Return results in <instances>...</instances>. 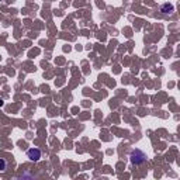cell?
Returning <instances> with one entry per match:
<instances>
[{
  "label": "cell",
  "mask_w": 180,
  "mask_h": 180,
  "mask_svg": "<svg viewBox=\"0 0 180 180\" xmlns=\"http://www.w3.org/2000/svg\"><path fill=\"white\" fill-rule=\"evenodd\" d=\"M27 156L31 159V160H38V159L41 158V152H40V149H28V152H27Z\"/></svg>",
  "instance_id": "1"
},
{
  "label": "cell",
  "mask_w": 180,
  "mask_h": 180,
  "mask_svg": "<svg viewBox=\"0 0 180 180\" xmlns=\"http://www.w3.org/2000/svg\"><path fill=\"white\" fill-rule=\"evenodd\" d=\"M4 166H6L4 160H0V168H1V169H4Z\"/></svg>",
  "instance_id": "2"
}]
</instances>
